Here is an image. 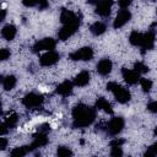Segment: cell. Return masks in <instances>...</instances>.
Masks as SVG:
<instances>
[{"label":"cell","mask_w":157,"mask_h":157,"mask_svg":"<svg viewBox=\"0 0 157 157\" xmlns=\"http://www.w3.org/2000/svg\"><path fill=\"white\" fill-rule=\"evenodd\" d=\"M72 118H74V126L76 128H85L88 126L96 118V112L93 108L78 104L72 109Z\"/></svg>","instance_id":"obj_1"},{"label":"cell","mask_w":157,"mask_h":157,"mask_svg":"<svg viewBox=\"0 0 157 157\" xmlns=\"http://www.w3.org/2000/svg\"><path fill=\"white\" fill-rule=\"evenodd\" d=\"M107 88H108V91H110L113 93L114 98L119 103H126L130 99V92L117 82H109L107 85Z\"/></svg>","instance_id":"obj_2"},{"label":"cell","mask_w":157,"mask_h":157,"mask_svg":"<svg viewBox=\"0 0 157 157\" xmlns=\"http://www.w3.org/2000/svg\"><path fill=\"white\" fill-rule=\"evenodd\" d=\"M92 56H93V50L88 47L80 48L69 55L71 60H76V61H87V60H91Z\"/></svg>","instance_id":"obj_3"},{"label":"cell","mask_w":157,"mask_h":157,"mask_svg":"<svg viewBox=\"0 0 157 157\" xmlns=\"http://www.w3.org/2000/svg\"><path fill=\"white\" fill-rule=\"evenodd\" d=\"M43 103V97L37 93H28L22 99V104L26 108H38Z\"/></svg>","instance_id":"obj_4"},{"label":"cell","mask_w":157,"mask_h":157,"mask_svg":"<svg viewBox=\"0 0 157 157\" xmlns=\"http://www.w3.org/2000/svg\"><path fill=\"white\" fill-rule=\"evenodd\" d=\"M60 21L63 22V25H74V26L80 25V20H78L77 15L75 12H72L71 10H66V9H64L61 11Z\"/></svg>","instance_id":"obj_5"},{"label":"cell","mask_w":157,"mask_h":157,"mask_svg":"<svg viewBox=\"0 0 157 157\" xmlns=\"http://www.w3.org/2000/svg\"><path fill=\"white\" fill-rule=\"evenodd\" d=\"M54 48H55V40L52 38H44V39H39L38 42L34 43L33 52L39 53L43 50H53Z\"/></svg>","instance_id":"obj_6"},{"label":"cell","mask_w":157,"mask_h":157,"mask_svg":"<svg viewBox=\"0 0 157 157\" xmlns=\"http://www.w3.org/2000/svg\"><path fill=\"white\" fill-rule=\"evenodd\" d=\"M124 128V120L120 117H115L113 119L109 120V123L107 124V131L110 135H117L119 134Z\"/></svg>","instance_id":"obj_7"},{"label":"cell","mask_w":157,"mask_h":157,"mask_svg":"<svg viewBox=\"0 0 157 157\" xmlns=\"http://www.w3.org/2000/svg\"><path fill=\"white\" fill-rule=\"evenodd\" d=\"M59 58H60L59 53H56V52H54V50H48L45 54H43V55L39 58V63H40V65H43V66H52V65H54L55 63H58Z\"/></svg>","instance_id":"obj_8"},{"label":"cell","mask_w":157,"mask_h":157,"mask_svg":"<svg viewBox=\"0 0 157 157\" xmlns=\"http://www.w3.org/2000/svg\"><path fill=\"white\" fill-rule=\"evenodd\" d=\"M112 5H113V0H98L96 4V11L99 16L107 17L110 13Z\"/></svg>","instance_id":"obj_9"},{"label":"cell","mask_w":157,"mask_h":157,"mask_svg":"<svg viewBox=\"0 0 157 157\" xmlns=\"http://www.w3.org/2000/svg\"><path fill=\"white\" fill-rule=\"evenodd\" d=\"M130 18H131V13H130L128 10L121 9V10L117 13V16H115V20H114V23H113L114 28H120V27H123L125 23H128V22L130 21Z\"/></svg>","instance_id":"obj_10"},{"label":"cell","mask_w":157,"mask_h":157,"mask_svg":"<svg viewBox=\"0 0 157 157\" xmlns=\"http://www.w3.org/2000/svg\"><path fill=\"white\" fill-rule=\"evenodd\" d=\"M121 75H123V78L125 80V82L129 83V85H135L137 81H140V74L136 70L123 69Z\"/></svg>","instance_id":"obj_11"},{"label":"cell","mask_w":157,"mask_h":157,"mask_svg":"<svg viewBox=\"0 0 157 157\" xmlns=\"http://www.w3.org/2000/svg\"><path fill=\"white\" fill-rule=\"evenodd\" d=\"M77 27H78V26H74V25H64V26L59 29V32H58L59 39L66 40L67 38H70V37L76 32Z\"/></svg>","instance_id":"obj_12"},{"label":"cell","mask_w":157,"mask_h":157,"mask_svg":"<svg viewBox=\"0 0 157 157\" xmlns=\"http://www.w3.org/2000/svg\"><path fill=\"white\" fill-rule=\"evenodd\" d=\"M112 66L113 65H112V61L109 59H102L97 64V72L102 76H105L112 71Z\"/></svg>","instance_id":"obj_13"},{"label":"cell","mask_w":157,"mask_h":157,"mask_svg":"<svg viewBox=\"0 0 157 157\" xmlns=\"http://www.w3.org/2000/svg\"><path fill=\"white\" fill-rule=\"evenodd\" d=\"M90 82V72L87 70H83L81 72H78L76 75V77L74 78V85L78 86V87H83Z\"/></svg>","instance_id":"obj_14"},{"label":"cell","mask_w":157,"mask_h":157,"mask_svg":"<svg viewBox=\"0 0 157 157\" xmlns=\"http://www.w3.org/2000/svg\"><path fill=\"white\" fill-rule=\"evenodd\" d=\"M48 144V139L45 136L44 132H38L34 139H33V142L31 144V146H28L29 150H33V148H38V147H43Z\"/></svg>","instance_id":"obj_15"},{"label":"cell","mask_w":157,"mask_h":157,"mask_svg":"<svg viewBox=\"0 0 157 157\" xmlns=\"http://www.w3.org/2000/svg\"><path fill=\"white\" fill-rule=\"evenodd\" d=\"M56 92H58L60 96H63V97L70 96L71 92H72V83H71L70 81H64V82H61V83L56 87Z\"/></svg>","instance_id":"obj_16"},{"label":"cell","mask_w":157,"mask_h":157,"mask_svg":"<svg viewBox=\"0 0 157 157\" xmlns=\"http://www.w3.org/2000/svg\"><path fill=\"white\" fill-rule=\"evenodd\" d=\"M1 36L6 40H12L16 36V27L13 25H6L1 29Z\"/></svg>","instance_id":"obj_17"},{"label":"cell","mask_w":157,"mask_h":157,"mask_svg":"<svg viewBox=\"0 0 157 157\" xmlns=\"http://www.w3.org/2000/svg\"><path fill=\"white\" fill-rule=\"evenodd\" d=\"M155 44V34L152 32H147V33H144V39H142V43H141V48L147 50V49H151Z\"/></svg>","instance_id":"obj_18"},{"label":"cell","mask_w":157,"mask_h":157,"mask_svg":"<svg viewBox=\"0 0 157 157\" xmlns=\"http://www.w3.org/2000/svg\"><path fill=\"white\" fill-rule=\"evenodd\" d=\"M96 107H97L98 109H101V110H104L105 113H109V114L113 113V109H112L110 103H109L105 98H103V97H101V98L97 99V102H96Z\"/></svg>","instance_id":"obj_19"},{"label":"cell","mask_w":157,"mask_h":157,"mask_svg":"<svg viewBox=\"0 0 157 157\" xmlns=\"http://www.w3.org/2000/svg\"><path fill=\"white\" fill-rule=\"evenodd\" d=\"M142 39H144V33H140L137 31H132L129 36V42L135 47H137V45L140 47L142 43Z\"/></svg>","instance_id":"obj_20"},{"label":"cell","mask_w":157,"mask_h":157,"mask_svg":"<svg viewBox=\"0 0 157 157\" xmlns=\"http://www.w3.org/2000/svg\"><path fill=\"white\" fill-rule=\"evenodd\" d=\"M105 29H107V27H105V25L103 23V22H94L93 25H91V27H90V31H91V33L92 34H94V36H101L102 33H104L105 32Z\"/></svg>","instance_id":"obj_21"},{"label":"cell","mask_w":157,"mask_h":157,"mask_svg":"<svg viewBox=\"0 0 157 157\" xmlns=\"http://www.w3.org/2000/svg\"><path fill=\"white\" fill-rule=\"evenodd\" d=\"M16 86V77L12 75H7L6 77L2 78V87L6 91H11Z\"/></svg>","instance_id":"obj_22"},{"label":"cell","mask_w":157,"mask_h":157,"mask_svg":"<svg viewBox=\"0 0 157 157\" xmlns=\"http://www.w3.org/2000/svg\"><path fill=\"white\" fill-rule=\"evenodd\" d=\"M17 121H18V115L16 114V113H12V114H9L6 118H5V120H4V123L11 129V128H13L16 124H17Z\"/></svg>","instance_id":"obj_23"},{"label":"cell","mask_w":157,"mask_h":157,"mask_svg":"<svg viewBox=\"0 0 157 157\" xmlns=\"http://www.w3.org/2000/svg\"><path fill=\"white\" fill-rule=\"evenodd\" d=\"M28 151H29V148H27V146H21V147H15V148L10 152V155H11L12 157H22V156H25Z\"/></svg>","instance_id":"obj_24"},{"label":"cell","mask_w":157,"mask_h":157,"mask_svg":"<svg viewBox=\"0 0 157 157\" xmlns=\"http://www.w3.org/2000/svg\"><path fill=\"white\" fill-rule=\"evenodd\" d=\"M140 85L144 92H148L152 88V81L148 78H140Z\"/></svg>","instance_id":"obj_25"},{"label":"cell","mask_w":157,"mask_h":157,"mask_svg":"<svg viewBox=\"0 0 157 157\" xmlns=\"http://www.w3.org/2000/svg\"><path fill=\"white\" fill-rule=\"evenodd\" d=\"M134 70H136L139 74H144V72H147V71H148V67H147L144 63L137 61V63H135V65H134Z\"/></svg>","instance_id":"obj_26"},{"label":"cell","mask_w":157,"mask_h":157,"mask_svg":"<svg viewBox=\"0 0 157 157\" xmlns=\"http://www.w3.org/2000/svg\"><path fill=\"white\" fill-rule=\"evenodd\" d=\"M56 153H58L59 157H66V156H71V155H72L71 150L67 148V147H59Z\"/></svg>","instance_id":"obj_27"},{"label":"cell","mask_w":157,"mask_h":157,"mask_svg":"<svg viewBox=\"0 0 157 157\" xmlns=\"http://www.w3.org/2000/svg\"><path fill=\"white\" fill-rule=\"evenodd\" d=\"M145 155H146V156H148V157H152V156H157V144H153V145H151V146L147 148V151L145 152Z\"/></svg>","instance_id":"obj_28"},{"label":"cell","mask_w":157,"mask_h":157,"mask_svg":"<svg viewBox=\"0 0 157 157\" xmlns=\"http://www.w3.org/2000/svg\"><path fill=\"white\" fill-rule=\"evenodd\" d=\"M9 58H10V50L6 49V48L0 49V59H1V60H6V59H9Z\"/></svg>","instance_id":"obj_29"},{"label":"cell","mask_w":157,"mask_h":157,"mask_svg":"<svg viewBox=\"0 0 157 157\" xmlns=\"http://www.w3.org/2000/svg\"><path fill=\"white\" fill-rule=\"evenodd\" d=\"M124 144V140L121 139H114L110 141V147H121V145Z\"/></svg>","instance_id":"obj_30"},{"label":"cell","mask_w":157,"mask_h":157,"mask_svg":"<svg viewBox=\"0 0 157 157\" xmlns=\"http://www.w3.org/2000/svg\"><path fill=\"white\" fill-rule=\"evenodd\" d=\"M110 155H112V156H121V155H123L121 147H112Z\"/></svg>","instance_id":"obj_31"},{"label":"cell","mask_w":157,"mask_h":157,"mask_svg":"<svg viewBox=\"0 0 157 157\" xmlns=\"http://www.w3.org/2000/svg\"><path fill=\"white\" fill-rule=\"evenodd\" d=\"M21 1H22V4H23L25 6H27V7H32V6L37 5V0H21Z\"/></svg>","instance_id":"obj_32"},{"label":"cell","mask_w":157,"mask_h":157,"mask_svg":"<svg viewBox=\"0 0 157 157\" xmlns=\"http://www.w3.org/2000/svg\"><path fill=\"white\" fill-rule=\"evenodd\" d=\"M118 4L121 9H126L131 4V0H118Z\"/></svg>","instance_id":"obj_33"},{"label":"cell","mask_w":157,"mask_h":157,"mask_svg":"<svg viewBox=\"0 0 157 157\" xmlns=\"http://www.w3.org/2000/svg\"><path fill=\"white\" fill-rule=\"evenodd\" d=\"M147 109L153 112V113H157V101L156 102H151L148 105H147Z\"/></svg>","instance_id":"obj_34"},{"label":"cell","mask_w":157,"mask_h":157,"mask_svg":"<svg viewBox=\"0 0 157 157\" xmlns=\"http://www.w3.org/2000/svg\"><path fill=\"white\" fill-rule=\"evenodd\" d=\"M37 5H38V7L39 9H45V7H48V1L47 0H37Z\"/></svg>","instance_id":"obj_35"},{"label":"cell","mask_w":157,"mask_h":157,"mask_svg":"<svg viewBox=\"0 0 157 157\" xmlns=\"http://www.w3.org/2000/svg\"><path fill=\"white\" fill-rule=\"evenodd\" d=\"M6 146H7V140H6L4 136L0 137V148L4 150V148H6Z\"/></svg>","instance_id":"obj_36"},{"label":"cell","mask_w":157,"mask_h":157,"mask_svg":"<svg viewBox=\"0 0 157 157\" xmlns=\"http://www.w3.org/2000/svg\"><path fill=\"white\" fill-rule=\"evenodd\" d=\"M5 16H6V11L2 9V10H1V21H4V20H5Z\"/></svg>","instance_id":"obj_37"},{"label":"cell","mask_w":157,"mask_h":157,"mask_svg":"<svg viewBox=\"0 0 157 157\" xmlns=\"http://www.w3.org/2000/svg\"><path fill=\"white\" fill-rule=\"evenodd\" d=\"M155 135H157V126H156V129H155Z\"/></svg>","instance_id":"obj_38"},{"label":"cell","mask_w":157,"mask_h":157,"mask_svg":"<svg viewBox=\"0 0 157 157\" xmlns=\"http://www.w3.org/2000/svg\"><path fill=\"white\" fill-rule=\"evenodd\" d=\"M156 12H157V11H156Z\"/></svg>","instance_id":"obj_39"}]
</instances>
